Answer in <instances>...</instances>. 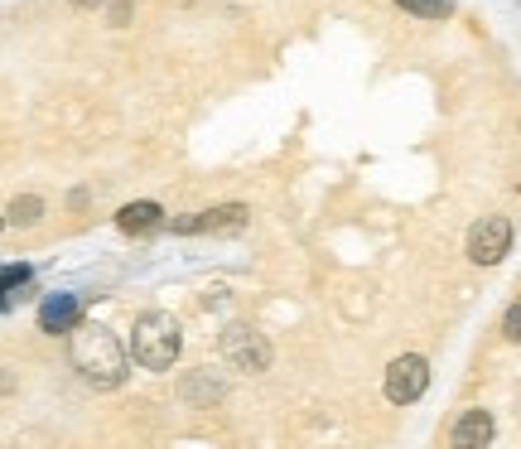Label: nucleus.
I'll use <instances>...</instances> for the list:
<instances>
[{
	"instance_id": "nucleus-18",
	"label": "nucleus",
	"mask_w": 521,
	"mask_h": 449,
	"mask_svg": "<svg viewBox=\"0 0 521 449\" xmlns=\"http://www.w3.org/2000/svg\"><path fill=\"white\" fill-rule=\"evenodd\" d=\"M0 227H5V213H0Z\"/></svg>"
},
{
	"instance_id": "nucleus-6",
	"label": "nucleus",
	"mask_w": 521,
	"mask_h": 449,
	"mask_svg": "<svg viewBox=\"0 0 521 449\" xmlns=\"http://www.w3.org/2000/svg\"><path fill=\"white\" fill-rule=\"evenodd\" d=\"M251 208L247 203H218V208H203V213H189V218H169L165 232L169 237H237L247 232Z\"/></svg>"
},
{
	"instance_id": "nucleus-15",
	"label": "nucleus",
	"mask_w": 521,
	"mask_h": 449,
	"mask_svg": "<svg viewBox=\"0 0 521 449\" xmlns=\"http://www.w3.org/2000/svg\"><path fill=\"white\" fill-rule=\"evenodd\" d=\"M502 338H507V343H521V295L502 309Z\"/></svg>"
},
{
	"instance_id": "nucleus-1",
	"label": "nucleus",
	"mask_w": 521,
	"mask_h": 449,
	"mask_svg": "<svg viewBox=\"0 0 521 449\" xmlns=\"http://www.w3.org/2000/svg\"><path fill=\"white\" fill-rule=\"evenodd\" d=\"M68 363L92 392H121L131 377V348L107 324H78L68 334Z\"/></svg>"
},
{
	"instance_id": "nucleus-9",
	"label": "nucleus",
	"mask_w": 521,
	"mask_h": 449,
	"mask_svg": "<svg viewBox=\"0 0 521 449\" xmlns=\"http://www.w3.org/2000/svg\"><path fill=\"white\" fill-rule=\"evenodd\" d=\"M493 440H497V421L488 406H468L449 425V445L454 449H483V445H493Z\"/></svg>"
},
{
	"instance_id": "nucleus-17",
	"label": "nucleus",
	"mask_w": 521,
	"mask_h": 449,
	"mask_svg": "<svg viewBox=\"0 0 521 449\" xmlns=\"http://www.w3.org/2000/svg\"><path fill=\"white\" fill-rule=\"evenodd\" d=\"M0 392H15V377H5V367H0Z\"/></svg>"
},
{
	"instance_id": "nucleus-5",
	"label": "nucleus",
	"mask_w": 521,
	"mask_h": 449,
	"mask_svg": "<svg viewBox=\"0 0 521 449\" xmlns=\"http://www.w3.org/2000/svg\"><path fill=\"white\" fill-rule=\"evenodd\" d=\"M512 242H517V227L512 218H502V213H488V218H478V223L468 227L464 237V256L473 266H502L507 256H512Z\"/></svg>"
},
{
	"instance_id": "nucleus-7",
	"label": "nucleus",
	"mask_w": 521,
	"mask_h": 449,
	"mask_svg": "<svg viewBox=\"0 0 521 449\" xmlns=\"http://www.w3.org/2000/svg\"><path fill=\"white\" fill-rule=\"evenodd\" d=\"M78 324H83V295L54 290V295L39 300V329H44L49 338H68Z\"/></svg>"
},
{
	"instance_id": "nucleus-8",
	"label": "nucleus",
	"mask_w": 521,
	"mask_h": 449,
	"mask_svg": "<svg viewBox=\"0 0 521 449\" xmlns=\"http://www.w3.org/2000/svg\"><path fill=\"white\" fill-rule=\"evenodd\" d=\"M179 401L193 406V411H213L227 401V377H222L218 367H193L179 377Z\"/></svg>"
},
{
	"instance_id": "nucleus-4",
	"label": "nucleus",
	"mask_w": 521,
	"mask_h": 449,
	"mask_svg": "<svg viewBox=\"0 0 521 449\" xmlns=\"http://www.w3.org/2000/svg\"><path fill=\"white\" fill-rule=\"evenodd\" d=\"M430 382H435L430 358H425V353H401V358H391L382 372V396L391 406H415V401H425Z\"/></svg>"
},
{
	"instance_id": "nucleus-13",
	"label": "nucleus",
	"mask_w": 521,
	"mask_h": 449,
	"mask_svg": "<svg viewBox=\"0 0 521 449\" xmlns=\"http://www.w3.org/2000/svg\"><path fill=\"white\" fill-rule=\"evenodd\" d=\"M34 281V266L29 261H15V266H0V309H10V295L20 290V285Z\"/></svg>"
},
{
	"instance_id": "nucleus-2",
	"label": "nucleus",
	"mask_w": 521,
	"mask_h": 449,
	"mask_svg": "<svg viewBox=\"0 0 521 449\" xmlns=\"http://www.w3.org/2000/svg\"><path fill=\"white\" fill-rule=\"evenodd\" d=\"M126 348H131V363L145 367V372H174L179 353H184V329L169 309H145L131 324Z\"/></svg>"
},
{
	"instance_id": "nucleus-3",
	"label": "nucleus",
	"mask_w": 521,
	"mask_h": 449,
	"mask_svg": "<svg viewBox=\"0 0 521 449\" xmlns=\"http://www.w3.org/2000/svg\"><path fill=\"white\" fill-rule=\"evenodd\" d=\"M218 348H222V363L232 367V372H242V377H261V372H271V363H275L271 334H261L251 319L222 324Z\"/></svg>"
},
{
	"instance_id": "nucleus-11",
	"label": "nucleus",
	"mask_w": 521,
	"mask_h": 449,
	"mask_svg": "<svg viewBox=\"0 0 521 449\" xmlns=\"http://www.w3.org/2000/svg\"><path fill=\"white\" fill-rule=\"evenodd\" d=\"M401 15H411V20H425V25H444V20H454V0H391Z\"/></svg>"
},
{
	"instance_id": "nucleus-12",
	"label": "nucleus",
	"mask_w": 521,
	"mask_h": 449,
	"mask_svg": "<svg viewBox=\"0 0 521 449\" xmlns=\"http://www.w3.org/2000/svg\"><path fill=\"white\" fill-rule=\"evenodd\" d=\"M44 218V198L39 194H20L15 203H10V213H5V223L10 227H34Z\"/></svg>"
},
{
	"instance_id": "nucleus-14",
	"label": "nucleus",
	"mask_w": 521,
	"mask_h": 449,
	"mask_svg": "<svg viewBox=\"0 0 521 449\" xmlns=\"http://www.w3.org/2000/svg\"><path fill=\"white\" fill-rule=\"evenodd\" d=\"M102 10H107V25L111 29H126V25H131V15H136V0H107Z\"/></svg>"
},
{
	"instance_id": "nucleus-10",
	"label": "nucleus",
	"mask_w": 521,
	"mask_h": 449,
	"mask_svg": "<svg viewBox=\"0 0 521 449\" xmlns=\"http://www.w3.org/2000/svg\"><path fill=\"white\" fill-rule=\"evenodd\" d=\"M165 223L169 213L155 198H136V203L116 208V232H126V237H155V232H165Z\"/></svg>"
},
{
	"instance_id": "nucleus-16",
	"label": "nucleus",
	"mask_w": 521,
	"mask_h": 449,
	"mask_svg": "<svg viewBox=\"0 0 521 449\" xmlns=\"http://www.w3.org/2000/svg\"><path fill=\"white\" fill-rule=\"evenodd\" d=\"M68 5H78V10H97V5H107V0H68Z\"/></svg>"
}]
</instances>
